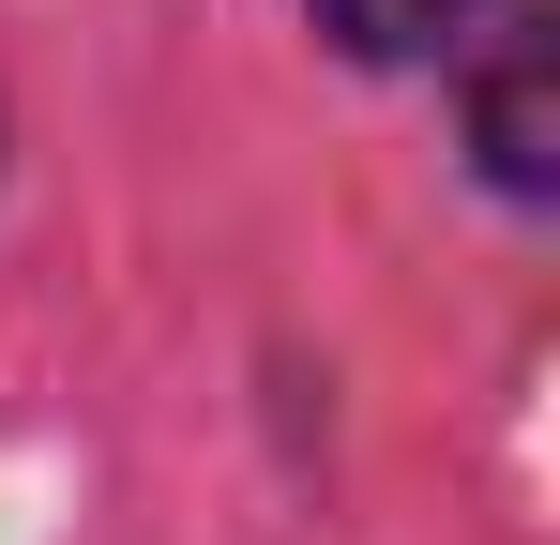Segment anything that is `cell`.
<instances>
[{"label":"cell","instance_id":"1","mask_svg":"<svg viewBox=\"0 0 560 545\" xmlns=\"http://www.w3.org/2000/svg\"><path fill=\"white\" fill-rule=\"evenodd\" d=\"M546 0H485L455 46V106H469V152L500 197H560V106H546Z\"/></svg>","mask_w":560,"mask_h":545},{"label":"cell","instance_id":"2","mask_svg":"<svg viewBox=\"0 0 560 545\" xmlns=\"http://www.w3.org/2000/svg\"><path fill=\"white\" fill-rule=\"evenodd\" d=\"M303 15H318V31H334L349 61H378V77H409V61H455L485 0H303Z\"/></svg>","mask_w":560,"mask_h":545}]
</instances>
